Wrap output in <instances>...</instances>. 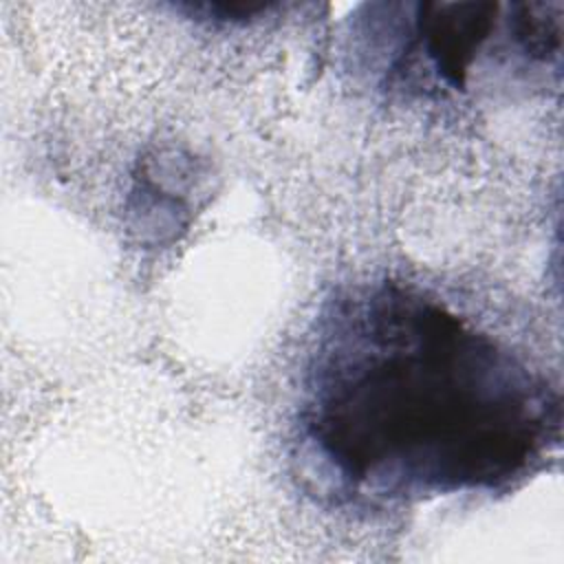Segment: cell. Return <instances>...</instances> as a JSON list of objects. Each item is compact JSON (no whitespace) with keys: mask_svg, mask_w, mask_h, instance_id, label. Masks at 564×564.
<instances>
[{"mask_svg":"<svg viewBox=\"0 0 564 564\" xmlns=\"http://www.w3.org/2000/svg\"><path fill=\"white\" fill-rule=\"evenodd\" d=\"M560 423L557 388L427 291L359 284L319 319L300 430L355 496L509 487L549 456Z\"/></svg>","mask_w":564,"mask_h":564,"instance_id":"obj_1","label":"cell"}]
</instances>
